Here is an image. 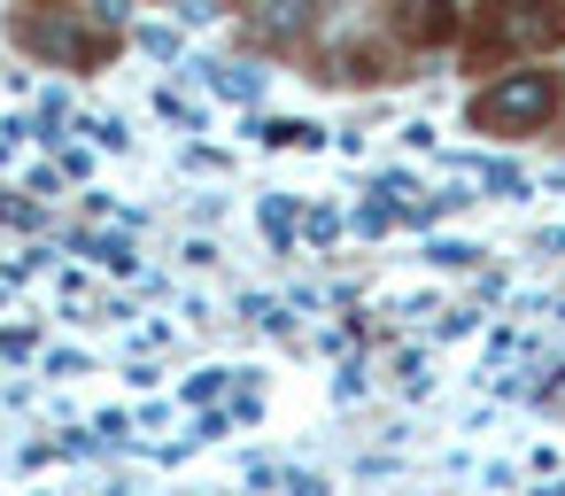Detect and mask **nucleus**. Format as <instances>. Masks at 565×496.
<instances>
[{
  "instance_id": "1",
  "label": "nucleus",
  "mask_w": 565,
  "mask_h": 496,
  "mask_svg": "<svg viewBox=\"0 0 565 496\" xmlns=\"http://www.w3.org/2000/svg\"><path fill=\"white\" fill-rule=\"evenodd\" d=\"M557 94H565L557 71H534V63L526 71H503L495 86L472 94V125L480 133H542L557 117Z\"/></svg>"
}]
</instances>
